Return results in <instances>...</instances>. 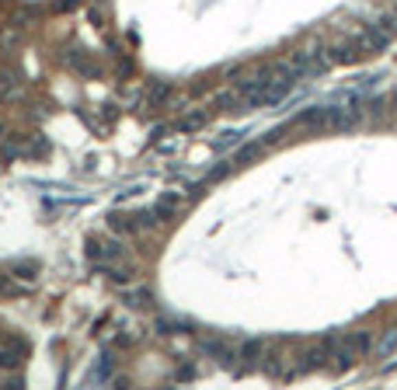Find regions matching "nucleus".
Listing matches in <instances>:
<instances>
[{
	"instance_id": "1",
	"label": "nucleus",
	"mask_w": 397,
	"mask_h": 390,
	"mask_svg": "<svg viewBox=\"0 0 397 390\" xmlns=\"http://www.w3.org/2000/svg\"><path fill=\"white\" fill-rule=\"evenodd\" d=\"M28 356V342L18 338V334H11V338L0 342V369H18Z\"/></svg>"
},
{
	"instance_id": "2",
	"label": "nucleus",
	"mask_w": 397,
	"mask_h": 390,
	"mask_svg": "<svg viewBox=\"0 0 397 390\" xmlns=\"http://www.w3.org/2000/svg\"><path fill=\"white\" fill-rule=\"evenodd\" d=\"M202 349H206V356H213L219 366H226V369H237V359H241V349H237V345L223 342V338H213V342H206Z\"/></svg>"
},
{
	"instance_id": "3",
	"label": "nucleus",
	"mask_w": 397,
	"mask_h": 390,
	"mask_svg": "<svg viewBox=\"0 0 397 390\" xmlns=\"http://www.w3.org/2000/svg\"><path fill=\"white\" fill-rule=\"evenodd\" d=\"M206 122H209V111H195V116H189V119L178 122V129H182V133H195V129L206 126Z\"/></svg>"
},
{
	"instance_id": "4",
	"label": "nucleus",
	"mask_w": 397,
	"mask_h": 390,
	"mask_svg": "<svg viewBox=\"0 0 397 390\" xmlns=\"http://www.w3.org/2000/svg\"><path fill=\"white\" fill-rule=\"evenodd\" d=\"M258 153H261V143H255V147H244V150H237V157H234V160H237V164H248V160H255Z\"/></svg>"
},
{
	"instance_id": "5",
	"label": "nucleus",
	"mask_w": 397,
	"mask_h": 390,
	"mask_svg": "<svg viewBox=\"0 0 397 390\" xmlns=\"http://www.w3.org/2000/svg\"><path fill=\"white\" fill-rule=\"evenodd\" d=\"M390 349H397V331H390V334H387V342L380 345V356H387Z\"/></svg>"
}]
</instances>
